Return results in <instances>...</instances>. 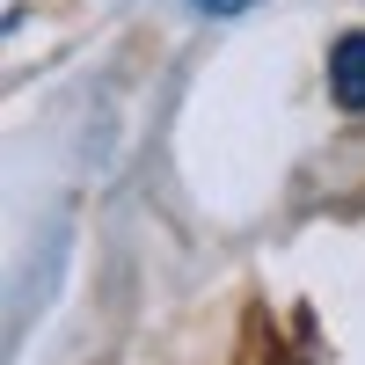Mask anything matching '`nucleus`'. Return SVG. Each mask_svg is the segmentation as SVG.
Returning a JSON list of instances; mask_svg holds the SVG:
<instances>
[{"label": "nucleus", "mask_w": 365, "mask_h": 365, "mask_svg": "<svg viewBox=\"0 0 365 365\" xmlns=\"http://www.w3.org/2000/svg\"><path fill=\"white\" fill-rule=\"evenodd\" d=\"M329 103L344 117H365V29H344L329 44Z\"/></svg>", "instance_id": "nucleus-1"}, {"label": "nucleus", "mask_w": 365, "mask_h": 365, "mask_svg": "<svg viewBox=\"0 0 365 365\" xmlns=\"http://www.w3.org/2000/svg\"><path fill=\"white\" fill-rule=\"evenodd\" d=\"M190 8H197V15H220V22H227V15H249L256 0H190Z\"/></svg>", "instance_id": "nucleus-2"}]
</instances>
